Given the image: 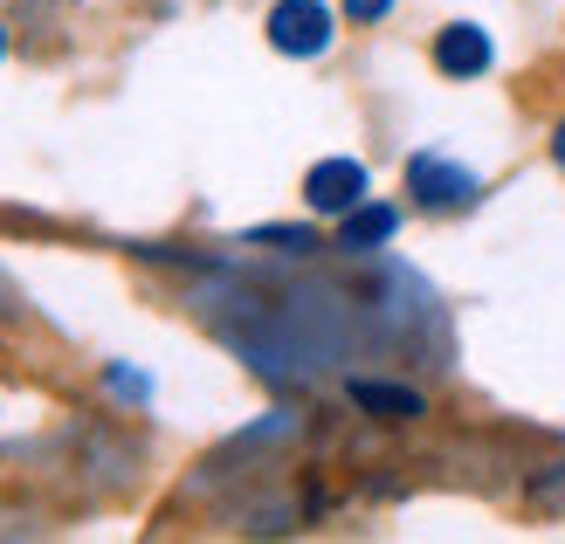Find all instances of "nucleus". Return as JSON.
<instances>
[{"mask_svg": "<svg viewBox=\"0 0 565 544\" xmlns=\"http://www.w3.org/2000/svg\"><path fill=\"white\" fill-rule=\"evenodd\" d=\"M393 227H401L393 207H365V200H359V207L345 214V227H338V248H345V255H373L380 242H393Z\"/></svg>", "mask_w": 565, "mask_h": 544, "instance_id": "5", "label": "nucleus"}, {"mask_svg": "<svg viewBox=\"0 0 565 544\" xmlns=\"http://www.w3.org/2000/svg\"><path fill=\"white\" fill-rule=\"evenodd\" d=\"M0 55H8V35H0Z\"/></svg>", "mask_w": 565, "mask_h": 544, "instance_id": "11", "label": "nucleus"}, {"mask_svg": "<svg viewBox=\"0 0 565 544\" xmlns=\"http://www.w3.org/2000/svg\"><path fill=\"white\" fill-rule=\"evenodd\" d=\"M256 242H276V248H297V255H303V248H318V242L303 235V227H263Z\"/></svg>", "mask_w": 565, "mask_h": 544, "instance_id": "7", "label": "nucleus"}, {"mask_svg": "<svg viewBox=\"0 0 565 544\" xmlns=\"http://www.w3.org/2000/svg\"><path fill=\"white\" fill-rule=\"evenodd\" d=\"M110 386H118V393H131V399H146V393H152L146 380H138V372H110Z\"/></svg>", "mask_w": 565, "mask_h": 544, "instance_id": "9", "label": "nucleus"}, {"mask_svg": "<svg viewBox=\"0 0 565 544\" xmlns=\"http://www.w3.org/2000/svg\"><path fill=\"white\" fill-rule=\"evenodd\" d=\"M269 42L282 55H324L331 49V14L324 0H276L269 8Z\"/></svg>", "mask_w": 565, "mask_h": 544, "instance_id": "2", "label": "nucleus"}, {"mask_svg": "<svg viewBox=\"0 0 565 544\" xmlns=\"http://www.w3.org/2000/svg\"><path fill=\"white\" fill-rule=\"evenodd\" d=\"M303 200H310L318 214H352L359 200H365V166H359V159H324V166H310Z\"/></svg>", "mask_w": 565, "mask_h": 544, "instance_id": "3", "label": "nucleus"}, {"mask_svg": "<svg viewBox=\"0 0 565 544\" xmlns=\"http://www.w3.org/2000/svg\"><path fill=\"white\" fill-rule=\"evenodd\" d=\"M435 70L441 76H483L490 70V35H483V28H469V21L441 28V35H435Z\"/></svg>", "mask_w": 565, "mask_h": 544, "instance_id": "4", "label": "nucleus"}, {"mask_svg": "<svg viewBox=\"0 0 565 544\" xmlns=\"http://www.w3.org/2000/svg\"><path fill=\"white\" fill-rule=\"evenodd\" d=\"M352 407L380 414V420H420V414H428L414 386H386V380H352Z\"/></svg>", "mask_w": 565, "mask_h": 544, "instance_id": "6", "label": "nucleus"}, {"mask_svg": "<svg viewBox=\"0 0 565 544\" xmlns=\"http://www.w3.org/2000/svg\"><path fill=\"white\" fill-rule=\"evenodd\" d=\"M386 8H393V0H345V14H352V21H380Z\"/></svg>", "mask_w": 565, "mask_h": 544, "instance_id": "8", "label": "nucleus"}, {"mask_svg": "<svg viewBox=\"0 0 565 544\" xmlns=\"http://www.w3.org/2000/svg\"><path fill=\"white\" fill-rule=\"evenodd\" d=\"M552 159H558V166H565V125H558V131H552Z\"/></svg>", "mask_w": 565, "mask_h": 544, "instance_id": "10", "label": "nucleus"}, {"mask_svg": "<svg viewBox=\"0 0 565 544\" xmlns=\"http://www.w3.org/2000/svg\"><path fill=\"white\" fill-rule=\"evenodd\" d=\"M407 186H414V200H420V207H469V200L483 193V180H476L469 166H448L441 152H420V159H407Z\"/></svg>", "mask_w": 565, "mask_h": 544, "instance_id": "1", "label": "nucleus"}]
</instances>
